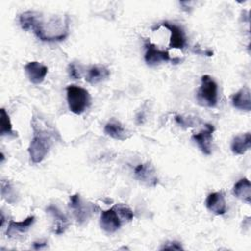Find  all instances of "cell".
I'll return each mask as SVG.
<instances>
[{
  "label": "cell",
  "instance_id": "1",
  "mask_svg": "<svg viewBox=\"0 0 251 251\" xmlns=\"http://www.w3.org/2000/svg\"><path fill=\"white\" fill-rule=\"evenodd\" d=\"M19 22L24 30H32L41 41H62L70 32V20L67 15H54L46 21L42 13L25 11L20 15Z\"/></svg>",
  "mask_w": 251,
  "mask_h": 251
},
{
  "label": "cell",
  "instance_id": "2",
  "mask_svg": "<svg viewBox=\"0 0 251 251\" xmlns=\"http://www.w3.org/2000/svg\"><path fill=\"white\" fill-rule=\"evenodd\" d=\"M52 140L50 134L40 127L33 125V137L28 146V153L30 161L34 164L42 162L49 152Z\"/></svg>",
  "mask_w": 251,
  "mask_h": 251
},
{
  "label": "cell",
  "instance_id": "3",
  "mask_svg": "<svg viewBox=\"0 0 251 251\" xmlns=\"http://www.w3.org/2000/svg\"><path fill=\"white\" fill-rule=\"evenodd\" d=\"M67 101L71 112L75 115L82 114L90 105L89 92L80 86L71 84L66 88Z\"/></svg>",
  "mask_w": 251,
  "mask_h": 251
},
{
  "label": "cell",
  "instance_id": "4",
  "mask_svg": "<svg viewBox=\"0 0 251 251\" xmlns=\"http://www.w3.org/2000/svg\"><path fill=\"white\" fill-rule=\"evenodd\" d=\"M199 105L204 107H215L218 103V84L208 75L201 77V84L196 94Z\"/></svg>",
  "mask_w": 251,
  "mask_h": 251
},
{
  "label": "cell",
  "instance_id": "5",
  "mask_svg": "<svg viewBox=\"0 0 251 251\" xmlns=\"http://www.w3.org/2000/svg\"><path fill=\"white\" fill-rule=\"evenodd\" d=\"M124 221L119 214L116 205L112 208L102 211L100 217V226L108 233H114L120 229Z\"/></svg>",
  "mask_w": 251,
  "mask_h": 251
},
{
  "label": "cell",
  "instance_id": "6",
  "mask_svg": "<svg viewBox=\"0 0 251 251\" xmlns=\"http://www.w3.org/2000/svg\"><path fill=\"white\" fill-rule=\"evenodd\" d=\"M69 206L72 209L74 216L75 217L77 223H79V224L86 222L88 220L90 214L93 211L92 206L84 203L78 193H75V194L70 196Z\"/></svg>",
  "mask_w": 251,
  "mask_h": 251
},
{
  "label": "cell",
  "instance_id": "7",
  "mask_svg": "<svg viewBox=\"0 0 251 251\" xmlns=\"http://www.w3.org/2000/svg\"><path fill=\"white\" fill-rule=\"evenodd\" d=\"M145 54L144 60L148 66H156L162 62L172 61L173 59L170 57V54L167 50L159 49L155 44L146 40L144 43Z\"/></svg>",
  "mask_w": 251,
  "mask_h": 251
},
{
  "label": "cell",
  "instance_id": "8",
  "mask_svg": "<svg viewBox=\"0 0 251 251\" xmlns=\"http://www.w3.org/2000/svg\"><path fill=\"white\" fill-rule=\"evenodd\" d=\"M134 176L142 184L149 187H154L158 183V177L155 168L152 164L148 162L139 164L135 167Z\"/></svg>",
  "mask_w": 251,
  "mask_h": 251
},
{
  "label": "cell",
  "instance_id": "9",
  "mask_svg": "<svg viewBox=\"0 0 251 251\" xmlns=\"http://www.w3.org/2000/svg\"><path fill=\"white\" fill-rule=\"evenodd\" d=\"M214 130H215V127L213 125L206 124L204 129L192 135V139L198 145L202 153L205 155H210L212 152V140H213Z\"/></svg>",
  "mask_w": 251,
  "mask_h": 251
},
{
  "label": "cell",
  "instance_id": "10",
  "mask_svg": "<svg viewBox=\"0 0 251 251\" xmlns=\"http://www.w3.org/2000/svg\"><path fill=\"white\" fill-rule=\"evenodd\" d=\"M160 26H164L170 30V33H171L170 43H169L170 48L182 49L185 46L186 37H185V33H184L182 27H180L179 25H177L176 24H172L169 22H163L158 26L154 27L153 29L160 27Z\"/></svg>",
  "mask_w": 251,
  "mask_h": 251
},
{
  "label": "cell",
  "instance_id": "11",
  "mask_svg": "<svg viewBox=\"0 0 251 251\" xmlns=\"http://www.w3.org/2000/svg\"><path fill=\"white\" fill-rule=\"evenodd\" d=\"M25 72L31 83L39 84L44 80L48 68L37 61H31L25 66Z\"/></svg>",
  "mask_w": 251,
  "mask_h": 251
},
{
  "label": "cell",
  "instance_id": "12",
  "mask_svg": "<svg viewBox=\"0 0 251 251\" xmlns=\"http://www.w3.org/2000/svg\"><path fill=\"white\" fill-rule=\"evenodd\" d=\"M46 211L52 218V231L55 234L64 233L69 226V221L67 217L54 205L48 206Z\"/></svg>",
  "mask_w": 251,
  "mask_h": 251
},
{
  "label": "cell",
  "instance_id": "13",
  "mask_svg": "<svg viewBox=\"0 0 251 251\" xmlns=\"http://www.w3.org/2000/svg\"><path fill=\"white\" fill-rule=\"evenodd\" d=\"M206 207L215 215H224L226 212V204L223 192L217 191L210 193L206 198Z\"/></svg>",
  "mask_w": 251,
  "mask_h": 251
},
{
  "label": "cell",
  "instance_id": "14",
  "mask_svg": "<svg viewBox=\"0 0 251 251\" xmlns=\"http://www.w3.org/2000/svg\"><path fill=\"white\" fill-rule=\"evenodd\" d=\"M110 76L109 69L104 65H93L86 73L85 80L90 84H97L108 79Z\"/></svg>",
  "mask_w": 251,
  "mask_h": 251
},
{
  "label": "cell",
  "instance_id": "15",
  "mask_svg": "<svg viewBox=\"0 0 251 251\" xmlns=\"http://www.w3.org/2000/svg\"><path fill=\"white\" fill-rule=\"evenodd\" d=\"M232 106L241 111H250L251 110V98H250V89L246 86L239 89L231 97Z\"/></svg>",
  "mask_w": 251,
  "mask_h": 251
},
{
  "label": "cell",
  "instance_id": "16",
  "mask_svg": "<svg viewBox=\"0 0 251 251\" xmlns=\"http://www.w3.org/2000/svg\"><path fill=\"white\" fill-rule=\"evenodd\" d=\"M33 223H34V216H29L26 219L20 222L10 221L6 230V234L8 237H14V236H17L18 234L25 233L29 229V227L32 226Z\"/></svg>",
  "mask_w": 251,
  "mask_h": 251
},
{
  "label": "cell",
  "instance_id": "17",
  "mask_svg": "<svg viewBox=\"0 0 251 251\" xmlns=\"http://www.w3.org/2000/svg\"><path fill=\"white\" fill-rule=\"evenodd\" d=\"M251 146V134L249 132L233 137L230 149L234 155H243Z\"/></svg>",
  "mask_w": 251,
  "mask_h": 251
},
{
  "label": "cell",
  "instance_id": "18",
  "mask_svg": "<svg viewBox=\"0 0 251 251\" xmlns=\"http://www.w3.org/2000/svg\"><path fill=\"white\" fill-rule=\"evenodd\" d=\"M232 193L233 195L246 202L247 204H250V200H251V184L250 181L248 180V178L244 177L239 179L232 188Z\"/></svg>",
  "mask_w": 251,
  "mask_h": 251
},
{
  "label": "cell",
  "instance_id": "19",
  "mask_svg": "<svg viewBox=\"0 0 251 251\" xmlns=\"http://www.w3.org/2000/svg\"><path fill=\"white\" fill-rule=\"evenodd\" d=\"M104 132L110 137L117 140H126L129 137L126 128L118 121L108 122L104 127Z\"/></svg>",
  "mask_w": 251,
  "mask_h": 251
},
{
  "label": "cell",
  "instance_id": "20",
  "mask_svg": "<svg viewBox=\"0 0 251 251\" xmlns=\"http://www.w3.org/2000/svg\"><path fill=\"white\" fill-rule=\"evenodd\" d=\"M1 195L10 204H14L17 201V193L8 180H1Z\"/></svg>",
  "mask_w": 251,
  "mask_h": 251
},
{
  "label": "cell",
  "instance_id": "21",
  "mask_svg": "<svg viewBox=\"0 0 251 251\" xmlns=\"http://www.w3.org/2000/svg\"><path fill=\"white\" fill-rule=\"evenodd\" d=\"M0 124H1V129H0L1 136H5V135L15 136L16 135L15 132L13 131V128H12V124H11L10 117H9L8 113L6 112V110L4 108L1 109Z\"/></svg>",
  "mask_w": 251,
  "mask_h": 251
},
{
  "label": "cell",
  "instance_id": "22",
  "mask_svg": "<svg viewBox=\"0 0 251 251\" xmlns=\"http://www.w3.org/2000/svg\"><path fill=\"white\" fill-rule=\"evenodd\" d=\"M116 208H117L119 214L121 215L124 223H128L133 219V212L128 207H126L123 204H117Z\"/></svg>",
  "mask_w": 251,
  "mask_h": 251
},
{
  "label": "cell",
  "instance_id": "23",
  "mask_svg": "<svg viewBox=\"0 0 251 251\" xmlns=\"http://www.w3.org/2000/svg\"><path fill=\"white\" fill-rule=\"evenodd\" d=\"M68 73H69V75L74 78V79H79L80 78V75L75 67V65L74 63H71L68 67Z\"/></svg>",
  "mask_w": 251,
  "mask_h": 251
},
{
  "label": "cell",
  "instance_id": "24",
  "mask_svg": "<svg viewBox=\"0 0 251 251\" xmlns=\"http://www.w3.org/2000/svg\"><path fill=\"white\" fill-rule=\"evenodd\" d=\"M161 249H169V250H182L183 247L181 246V244L177 241H171V242H167L166 244H164L163 247H161Z\"/></svg>",
  "mask_w": 251,
  "mask_h": 251
},
{
  "label": "cell",
  "instance_id": "25",
  "mask_svg": "<svg viewBox=\"0 0 251 251\" xmlns=\"http://www.w3.org/2000/svg\"><path fill=\"white\" fill-rule=\"evenodd\" d=\"M176 123L181 126H192V123L188 121V119L182 117V116H176Z\"/></svg>",
  "mask_w": 251,
  "mask_h": 251
},
{
  "label": "cell",
  "instance_id": "26",
  "mask_svg": "<svg viewBox=\"0 0 251 251\" xmlns=\"http://www.w3.org/2000/svg\"><path fill=\"white\" fill-rule=\"evenodd\" d=\"M45 245H46V242H34L33 243V247L35 249H39V248H41V247H43Z\"/></svg>",
  "mask_w": 251,
  "mask_h": 251
}]
</instances>
